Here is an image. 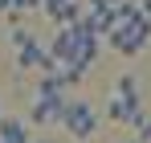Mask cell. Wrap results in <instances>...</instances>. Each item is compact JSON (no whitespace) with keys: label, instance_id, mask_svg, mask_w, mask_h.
I'll use <instances>...</instances> for the list:
<instances>
[{"label":"cell","instance_id":"6da1fadb","mask_svg":"<svg viewBox=\"0 0 151 143\" xmlns=\"http://www.w3.org/2000/svg\"><path fill=\"white\" fill-rule=\"evenodd\" d=\"M106 41H110L114 53H127V57H135L151 45V21L139 12V0H119L114 4V29H110Z\"/></svg>","mask_w":151,"mask_h":143},{"label":"cell","instance_id":"7a4b0ae2","mask_svg":"<svg viewBox=\"0 0 151 143\" xmlns=\"http://www.w3.org/2000/svg\"><path fill=\"white\" fill-rule=\"evenodd\" d=\"M106 119L114 123H127V127H143L147 123V110H143V102H139V82L123 74L119 82H114V94L106 102Z\"/></svg>","mask_w":151,"mask_h":143},{"label":"cell","instance_id":"3957f363","mask_svg":"<svg viewBox=\"0 0 151 143\" xmlns=\"http://www.w3.org/2000/svg\"><path fill=\"white\" fill-rule=\"evenodd\" d=\"M12 49H17V66L21 70H41V74H57V66L49 61V53L41 49V41L29 33V29H17L12 33Z\"/></svg>","mask_w":151,"mask_h":143},{"label":"cell","instance_id":"277c9868","mask_svg":"<svg viewBox=\"0 0 151 143\" xmlns=\"http://www.w3.org/2000/svg\"><path fill=\"white\" fill-rule=\"evenodd\" d=\"M61 127H65L74 139H90V135L98 131V115L90 110V102L70 98V102H65V115H61Z\"/></svg>","mask_w":151,"mask_h":143},{"label":"cell","instance_id":"5b68a950","mask_svg":"<svg viewBox=\"0 0 151 143\" xmlns=\"http://www.w3.org/2000/svg\"><path fill=\"white\" fill-rule=\"evenodd\" d=\"M65 94H49V98H33V110H29V123L33 127H53V123H61L65 115Z\"/></svg>","mask_w":151,"mask_h":143},{"label":"cell","instance_id":"8992f818","mask_svg":"<svg viewBox=\"0 0 151 143\" xmlns=\"http://www.w3.org/2000/svg\"><path fill=\"white\" fill-rule=\"evenodd\" d=\"M0 143H33L21 119H0Z\"/></svg>","mask_w":151,"mask_h":143},{"label":"cell","instance_id":"52a82bcc","mask_svg":"<svg viewBox=\"0 0 151 143\" xmlns=\"http://www.w3.org/2000/svg\"><path fill=\"white\" fill-rule=\"evenodd\" d=\"M33 8H41V0H8V12H33Z\"/></svg>","mask_w":151,"mask_h":143},{"label":"cell","instance_id":"ba28073f","mask_svg":"<svg viewBox=\"0 0 151 143\" xmlns=\"http://www.w3.org/2000/svg\"><path fill=\"white\" fill-rule=\"evenodd\" d=\"M114 4H119V0H90V4H86V12H110Z\"/></svg>","mask_w":151,"mask_h":143},{"label":"cell","instance_id":"9c48e42d","mask_svg":"<svg viewBox=\"0 0 151 143\" xmlns=\"http://www.w3.org/2000/svg\"><path fill=\"white\" fill-rule=\"evenodd\" d=\"M61 4H70V0H41V12H45V17H53Z\"/></svg>","mask_w":151,"mask_h":143},{"label":"cell","instance_id":"30bf717a","mask_svg":"<svg viewBox=\"0 0 151 143\" xmlns=\"http://www.w3.org/2000/svg\"><path fill=\"white\" fill-rule=\"evenodd\" d=\"M139 139H143V143H151V115H147V123L139 127Z\"/></svg>","mask_w":151,"mask_h":143},{"label":"cell","instance_id":"8fae6325","mask_svg":"<svg viewBox=\"0 0 151 143\" xmlns=\"http://www.w3.org/2000/svg\"><path fill=\"white\" fill-rule=\"evenodd\" d=\"M139 12H143V17L151 21V0H139Z\"/></svg>","mask_w":151,"mask_h":143},{"label":"cell","instance_id":"7c38bea8","mask_svg":"<svg viewBox=\"0 0 151 143\" xmlns=\"http://www.w3.org/2000/svg\"><path fill=\"white\" fill-rule=\"evenodd\" d=\"M0 12H8V0H0Z\"/></svg>","mask_w":151,"mask_h":143},{"label":"cell","instance_id":"4fadbf2b","mask_svg":"<svg viewBox=\"0 0 151 143\" xmlns=\"http://www.w3.org/2000/svg\"><path fill=\"white\" fill-rule=\"evenodd\" d=\"M33 143H57V139H33Z\"/></svg>","mask_w":151,"mask_h":143},{"label":"cell","instance_id":"5bb4252c","mask_svg":"<svg viewBox=\"0 0 151 143\" xmlns=\"http://www.w3.org/2000/svg\"><path fill=\"white\" fill-rule=\"evenodd\" d=\"M127 143H143V139H127Z\"/></svg>","mask_w":151,"mask_h":143},{"label":"cell","instance_id":"9a60e30c","mask_svg":"<svg viewBox=\"0 0 151 143\" xmlns=\"http://www.w3.org/2000/svg\"><path fill=\"white\" fill-rule=\"evenodd\" d=\"M0 119H4V110H0Z\"/></svg>","mask_w":151,"mask_h":143}]
</instances>
